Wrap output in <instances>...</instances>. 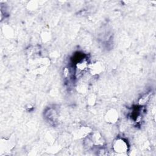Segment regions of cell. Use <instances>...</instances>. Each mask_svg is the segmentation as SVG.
<instances>
[{
  "label": "cell",
  "instance_id": "6da1fadb",
  "mask_svg": "<svg viewBox=\"0 0 156 156\" xmlns=\"http://www.w3.org/2000/svg\"><path fill=\"white\" fill-rule=\"evenodd\" d=\"M113 149L118 153L126 152L129 149L127 143L122 138H117L113 143Z\"/></svg>",
  "mask_w": 156,
  "mask_h": 156
},
{
  "label": "cell",
  "instance_id": "3957f363",
  "mask_svg": "<svg viewBox=\"0 0 156 156\" xmlns=\"http://www.w3.org/2000/svg\"><path fill=\"white\" fill-rule=\"evenodd\" d=\"M90 73L92 75H98L104 71V66L102 63L96 62L92 64H90L88 66Z\"/></svg>",
  "mask_w": 156,
  "mask_h": 156
},
{
  "label": "cell",
  "instance_id": "5b68a950",
  "mask_svg": "<svg viewBox=\"0 0 156 156\" xmlns=\"http://www.w3.org/2000/svg\"><path fill=\"white\" fill-rule=\"evenodd\" d=\"M91 132H92L91 129L89 128L88 127H81L77 130V132H76L75 136L77 138H84V137H86Z\"/></svg>",
  "mask_w": 156,
  "mask_h": 156
},
{
  "label": "cell",
  "instance_id": "7a4b0ae2",
  "mask_svg": "<svg viewBox=\"0 0 156 156\" xmlns=\"http://www.w3.org/2000/svg\"><path fill=\"white\" fill-rule=\"evenodd\" d=\"M105 119L108 123L115 124L116 123L119 118L118 111L115 108H110L108 110L105 115Z\"/></svg>",
  "mask_w": 156,
  "mask_h": 156
},
{
  "label": "cell",
  "instance_id": "52a82bcc",
  "mask_svg": "<svg viewBox=\"0 0 156 156\" xmlns=\"http://www.w3.org/2000/svg\"><path fill=\"white\" fill-rule=\"evenodd\" d=\"M96 101V97L94 94H91L87 98V103L90 105H93Z\"/></svg>",
  "mask_w": 156,
  "mask_h": 156
},
{
  "label": "cell",
  "instance_id": "277c9868",
  "mask_svg": "<svg viewBox=\"0 0 156 156\" xmlns=\"http://www.w3.org/2000/svg\"><path fill=\"white\" fill-rule=\"evenodd\" d=\"M91 143L96 146H102L104 143V140L101 133L97 131L91 132Z\"/></svg>",
  "mask_w": 156,
  "mask_h": 156
},
{
  "label": "cell",
  "instance_id": "ba28073f",
  "mask_svg": "<svg viewBox=\"0 0 156 156\" xmlns=\"http://www.w3.org/2000/svg\"><path fill=\"white\" fill-rule=\"evenodd\" d=\"M150 95H151L150 93L146 94L143 95V96L140 98V101H139V104H140V105H143V104H146V102H147V101L149 100V97H150Z\"/></svg>",
  "mask_w": 156,
  "mask_h": 156
},
{
  "label": "cell",
  "instance_id": "8992f818",
  "mask_svg": "<svg viewBox=\"0 0 156 156\" xmlns=\"http://www.w3.org/2000/svg\"><path fill=\"white\" fill-rule=\"evenodd\" d=\"M89 65L90 64H88V62L86 59H82L77 63L76 68L80 71H84L85 69L88 68Z\"/></svg>",
  "mask_w": 156,
  "mask_h": 156
}]
</instances>
